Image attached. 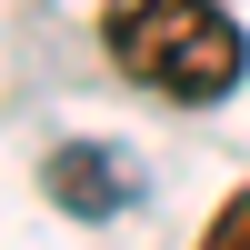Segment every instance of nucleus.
I'll use <instances>...</instances> for the list:
<instances>
[{
  "label": "nucleus",
  "instance_id": "f257e3e1",
  "mask_svg": "<svg viewBox=\"0 0 250 250\" xmlns=\"http://www.w3.org/2000/svg\"><path fill=\"white\" fill-rule=\"evenodd\" d=\"M110 60L140 80V90L200 110V100H230L240 90L250 40H240V20L220 10V0H130V10L110 20Z\"/></svg>",
  "mask_w": 250,
  "mask_h": 250
},
{
  "label": "nucleus",
  "instance_id": "f03ea898",
  "mask_svg": "<svg viewBox=\"0 0 250 250\" xmlns=\"http://www.w3.org/2000/svg\"><path fill=\"white\" fill-rule=\"evenodd\" d=\"M200 250H250V190H230L210 210V230H200Z\"/></svg>",
  "mask_w": 250,
  "mask_h": 250
}]
</instances>
